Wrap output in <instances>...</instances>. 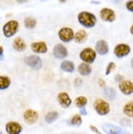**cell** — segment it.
Masks as SVG:
<instances>
[{"label":"cell","instance_id":"obj_1","mask_svg":"<svg viewBox=\"0 0 133 134\" xmlns=\"http://www.w3.org/2000/svg\"><path fill=\"white\" fill-rule=\"evenodd\" d=\"M78 20L81 25L87 28H91L96 24V17L90 12H81L78 15Z\"/></svg>","mask_w":133,"mask_h":134},{"label":"cell","instance_id":"obj_2","mask_svg":"<svg viewBox=\"0 0 133 134\" xmlns=\"http://www.w3.org/2000/svg\"><path fill=\"white\" fill-rule=\"evenodd\" d=\"M19 23L17 20H9L8 23L3 25V34L4 36L7 38H10V37L14 36L15 34L17 33L19 30Z\"/></svg>","mask_w":133,"mask_h":134},{"label":"cell","instance_id":"obj_3","mask_svg":"<svg viewBox=\"0 0 133 134\" xmlns=\"http://www.w3.org/2000/svg\"><path fill=\"white\" fill-rule=\"evenodd\" d=\"M93 106H94L96 113L100 116H105V115L109 114V112H110L109 103L102 99H96L93 103Z\"/></svg>","mask_w":133,"mask_h":134},{"label":"cell","instance_id":"obj_4","mask_svg":"<svg viewBox=\"0 0 133 134\" xmlns=\"http://www.w3.org/2000/svg\"><path fill=\"white\" fill-rule=\"evenodd\" d=\"M24 62L27 66L31 67L33 70H39L42 68V65H43L42 59L36 54H31V55L26 57L24 58Z\"/></svg>","mask_w":133,"mask_h":134},{"label":"cell","instance_id":"obj_5","mask_svg":"<svg viewBox=\"0 0 133 134\" xmlns=\"http://www.w3.org/2000/svg\"><path fill=\"white\" fill-rule=\"evenodd\" d=\"M80 58L84 62L88 64L93 63L96 58V52L91 48H86L80 53Z\"/></svg>","mask_w":133,"mask_h":134},{"label":"cell","instance_id":"obj_6","mask_svg":"<svg viewBox=\"0 0 133 134\" xmlns=\"http://www.w3.org/2000/svg\"><path fill=\"white\" fill-rule=\"evenodd\" d=\"M58 37L59 39L64 43H68L74 39V31L72 28L69 27H62L58 31Z\"/></svg>","mask_w":133,"mask_h":134},{"label":"cell","instance_id":"obj_7","mask_svg":"<svg viewBox=\"0 0 133 134\" xmlns=\"http://www.w3.org/2000/svg\"><path fill=\"white\" fill-rule=\"evenodd\" d=\"M130 53V47L126 44H119L114 49V54L117 57H124L128 55Z\"/></svg>","mask_w":133,"mask_h":134},{"label":"cell","instance_id":"obj_8","mask_svg":"<svg viewBox=\"0 0 133 134\" xmlns=\"http://www.w3.org/2000/svg\"><path fill=\"white\" fill-rule=\"evenodd\" d=\"M53 54L57 59H63L68 55V51L62 44H57V46H54L53 48Z\"/></svg>","mask_w":133,"mask_h":134},{"label":"cell","instance_id":"obj_9","mask_svg":"<svg viewBox=\"0 0 133 134\" xmlns=\"http://www.w3.org/2000/svg\"><path fill=\"white\" fill-rule=\"evenodd\" d=\"M100 18H101L104 21L113 23V21L116 20V13H115L112 9L103 8L102 10L100 11Z\"/></svg>","mask_w":133,"mask_h":134},{"label":"cell","instance_id":"obj_10","mask_svg":"<svg viewBox=\"0 0 133 134\" xmlns=\"http://www.w3.org/2000/svg\"><path fill=\"white\" fill-rule=\"evenodd\" d=\"M5 129L8 134H20L23 131V126L17 121H9L7 122Z\"/></svg>","mask_w":133,"mask_h":134},{"label":"cell","instance_id":"obj_11","mask_svg":"<svg viewBox=\"0 0 133 134\" xmlns=\"http://www.w3.org/2000/svg\"><path fill=\"white\" fill-rule=\"evenodd\" d=\"M119 88L123 94L130 95L133 93V83L130 81H120V85H119Z\"/></svg>","mask_w":133,"mask_h":134},{"label":"cell","instance_id":"obj_12","mask_svg":"<svg viewBox=\"0 0 133 134\" xmlns=\"http://www.w3.org/2000/svg\"><path fill=\"white\" fill-rule=\"evenodd\" d=\"M23 119H24V121H26L27 124H35L38 121L39 115H38V113H37L36 111L32 110V109H28V110H26L24 112Z\"/></svg>","mask_w":133,"mask_h":134},{"label":"cell","instance_id":"obj_13","mask_svg":"<svg viewBox=\"0 0 133 134\" xmlns=\"http://www.w3.org/2000/svg\"><path fill=\"white\" fill-rule=\"evenodd\" d=\"M57 101H58L60 106L62 108H65V109L69 107L71 103H72L71 98H70V96L66 92H60V93H58V95H57Z\"/></svg>","mask_w":133,"mask_h":134},{"label":"cell","instance_id":"obj_14","mask_svg":"<svg viewBox=\"0 0 133 134\" xmlns=\"http://www.w3.org/2000/svg\"><path fill=\"white\" fill-rule=\"evenodd\" d=\"M95 52L97 54H99L100 55H106L109 52V47H108V44H107L106 41H97V43L95 44Z\"/></svg>","mask_w":133,"mask_h":134},{"label":"cell","instance_id":"obj_15","mask_svg":"<svg viewBox=\"0 0 133 134\" xmlns=\"http://www.w3.org/2000/svg\"><path fill=\"white\" fill-rule=\"evenodd\" d=\"M102 128H103V131L105 133H109V134L125 133V130H124V129L119 127V126H116V125H113V124H105L103 126H102Z\"/></svg>","mask_w":133,"mask_h":134},{"label":"cell","instance_id":"obj_16","mask_svg":"<svg viewBox=\"0 0 133 134\" xmlns=\"http://www.w3.org/2000/svg\"><path fill=\"white\" fill-rule=\"evenodd\" d=\"M31 50L35 54H46L48 52V47L45 42H34L31 44Z\"/></svg>","mask_w":133,"mask_h":134},{"label":"cell","instance_id":"obj_17","mask_svg":"<svg viewBox=\"0 0 133 134\" xmlns=\"http://www.w3.org/2000/svg\"><path fill=\"white\" fill-rule=\"evenodd\" d=\"M13 48L14 50H16L17 52H24L26 50V44L20 37H18V38L14 39Z\"/></svg>","mask_w":133,"mask_h":134},{"label":"cell","instance_id":"obj_18","mask_svg":"<svg viewBox=\"0 0 133 134\" xmlns=\"http://www.w3.org/2000/svg\"><path fill=\"white\" fill-rule=\"evenodd\" d=\"M78 71H79V73L82 75V76H88L90 75L91 73V67L90 66V64L87 63V62H83V63H81L78 67Z\"/></svg>","mask_w":133,"mask_h":134},{"label":"cell","instance_id":"obj_19","mask_svg":"<svg viewBox=\"0 0 133 134\" xmlns=\"http://www.w3.org/2000/svg\"><path fill=\"white\" fill-rule=\"evenodd\" d=\"M87 39V34L85 30H79L74 34V40L76 43H84Z\"/></svg>","mask_w":133,"mask_h":134},{"label":"cell","instance_id":"obj_20","mask_svg":"<svg viewBox=\"0 0 133 134\" xmlns=\"http://www.w3.org/2000/svg\"><path fill=\"white\" fill-rule=\"evenodd\" d=\"M60 68H61V70L65 71L67 73H72L75 70V65H74V63L72 61L64 60L60 64Z\"/></svg>","mask_w":133,"mask_h":134},{"label":"cell","instance_id":"obj_21","mask_svg":"<svg viewBox=\"0 0 133 134\" xmlns=\"http://www.w3.org/2000/svg\"><path fill=\"white\" fill-rule=\"evenodd\" d=\"M123 113L125 116L129 118H132L133 119V101H130V102H127L124 106H123Z\"/></svg>","mask_w":133,"mask_h":134},{"label":"cell","instance_id":"obj_22","mask_svg":"<svg viewBox=\"0 0 133 134\" xmlns=\"http://www.w3.org/2000/svg\"><path fill=\"white\" fill-rule=\"evenodd\" d=\"M11 79L7 76H0V91L6 90L10 87Z\"/></svg>","mask_w":133,"mask_h":134},{"label":"cell","instance_id":"obj_23","mask_svg":"<svg viewBox=\"0 0 133 134\" xmlns=\"http://www.w3.org/2000/svg\"><path fill=\"white\" fill-rule=\"evenodd\" d=\"M58 118V113L57 112H49L45 116V121L47 124H53L54 121H57Z\"/></svg>","mask_w":133,"mask_h":134},{"label":"cell","instance_id":"obj_24","mask_svg":"<svg viewBox=\"0 0 133 134\" xmlns=\"http://www.w3.org/2000/svg\"><path fill=\"white\" fill-rule=\"evenodd\" d=\"M103 92H104V95H105L109 100H114V99L116 98L117 94L113 87H106L103 91Z\"/></svg>","mask_w":133,"mask_h":134},{"label":"cell","instance_id":"obj_25","mask_svg":"<svg viewBox=\"0 0 133 134\" xmlns=\"http://www.w3.org/2000/svg\"><path fill=\"white\" fill-rule=\"evenodd\" d=\"M83 122V120H82V117L81 115H74L72 119L70 120V124L71 125H74V126H80Z\"/></svg>","mask_w":133,"mask_h":134},{"label":"cell","instance_id":"obj_26","mask_svg":"<svg viewBox=\"0 0 133 134\" xmlns=\"http://www.w3.org/2000/svg\"><path fill=\"white\" fill-rule=\"evenodd\" d=\"M87 104V98L85 97V96H79L75 99V105H76L78 108H82L85 107Z\"/></svg>","mask_w":133,"mask_h":134},{"label":"cell","instance_id":"obj_27","mask_svg":"<svg viewBox=\"0 0 133 134\" xmlns=\"http://www.w3.org/2000/svg\"><path fill=\"white\" fill-rule=\"evenodd\" d=\"M24 26L28 29H32L36 26V20H34L33 18H26L24 20Z\"/></svg>","mask_w":133,"mask_h":134},{"label":"cell","instance_id":"obj_28","mask_svg":"<svg viewBox=\"0 0 133 134\" xmlns=\"http://www.w3.org/2000/svg\"><path fill=\"white\" fill-rule=\"evenodd\" d=\"M115 68H116V64L114 63V62H110V63L107 65L105 74H106V75H109V74H111L114 71V69H115Z\"/></svg>","mask_w":133,"mask_h":134},{"label":"cell","instance_id":"obj_29","mask_svg":"<svg viewBox=\"0 0 133 134\" xmlns=\"http://www.w3.org/2000/svg\"><path fill=\"white\" fill-rule=\"evenodd\" d=\"M125 6H126V9L129 12H132L133 13V0H129V1H127L126 4H125Z\"/></svg>","mask_w":133,"mask_h":134},{"label":"cell","instance_id":"obj_30","mask_svg":"<svg viewBox=\"0 0 133 134\" xmlns=\"http://www.w3.org/2000/svg\"><path fill=\"white\" fill-rule=\"evenodd\" d=\"M4 59V49L3 47L0 46V61H2Z\"/></svg>","mask_w":133,"mask_h":134},{"label":"cell","instance_id":"obj_31","mask_svg":"<svg viewBox=\"0 0 133 134\" xmlns=\"http://www.w3.org/2000/svg\"><path fill=\"white\" fill-rule=\"evenodd\" d=\"M80 114L83 115V116H87V110H86V108H84V107L80 108Z\"/></svg>","mask_w":133,"mask_h":134},{"label":"cell","instance_id":"obj_32","mask_svg":"<svg viewBox=\"0 0 133 134\" xmlns=\"http://www.w3.org/2000/svg\"><path fill=\"white\" fill-rule=\"evenodd\" d=\"M90 130H92L93 132H95V133H100V131L98 130V129H97L95 126H93V125H90Z\"/></svg>","mask_w":133,"mask_h":134},{"label":"cell","instance_id":"obj_33","mask_svg":"<svg viewBox=\"0 0 133 134\" xmlns=\"http://www.w3.org/2000/svg\"><path fill=\"white\" fill-rule=\"evenodd\" d=\"M75 85L76 86H81L82 85V80L81 79H76L75 80Z\"/></svg>","mask_w":133,"mask_h":134},{"label":"cell","instance_id":"obj_34","mask_svg":"<svg viewBox=\"0 0 133 134\" xmlns=\"http://www.w3.org/2000/svg\"><path fill=\"white\" fill-rule=\"evenodd\" d=\"M115 80H116V81H123V76H121V75H118V76H116Z\"/></svg>","mask_w":133,"mask_h":134},{"label":"cell","instance_id":"obj_35","mask_svg":"<svg viewBox=\"0 0 133 134\" xmlns=\"http://www.w3.org/2000/svg\"><path fill=\"white\" fill-rule=\"evenodd\" d=\"M98 83H99V86H100V87H104V86H105V82H104V81L102 80V79H99Z\"/></svg>","mask_w":133,"mask_h":134},{"label":"cell","instance_id":"obj_36","mask_svg":"<svg viewBox=\"0 0 133 134\" xmlns=\"http://www.w3.org/2000/svg\"><path fill=\"white\" fill-rule=\"evenodd\" d=\"M16 1H17L18 3H20V4H21V3H25L27 0H16Z\"/></svg>","mask_w":133,"mask_h":134},{"label":"cell","instance_id":"obj_37","mask_svg":"<svg viewBox=\"0 0 133 134\" xmlns=\"http://www.w3.org/2000/svg\"><path fill=\"white\" fill-rule=\"evenodd\" d=\"M130 33H131L133 35V25L131 26V28H130Z\"/></svg>","mask_w":133,"mask_h":134},{"label":"cell","instance_id":"obj_38","mask_svg":"<svg viewBox=\"0 0 133 134\" xmlns=\"http://www.w3.org/2000/svg\"><path fill=\"white\" fill-rule=\"evenodd\" d=\"M65 1H66V0H59V2H60V3H64Z\"/></svg>","mask_w":133,"mask_h":134},{"label":"cell","instance_id":"obj_39","mask_svg":"<svg viewBox=\"0 0 133 134\" xmlns=\"http://www.w3.org/2000/svg\"><path fill=\"white\" fill-rule=\"evenodd\" d=\"M131 66H132V68H133V58H132V60H131Z\"/></svg>","mask_w":133,"mask_h":134},{"label":"cell","instance_id":"obj_40","mask_svg":"<svg viewBox=\"0 0 133 134\" xmlns=\"http://www.w3.org/2000/svg\"><path fill=\"white\" fill-rule=\"evenodd\" d=\"M41 1H47V0H41Z\"/></svg>","mask_w":133,"mask_h":134}]
</instances>
